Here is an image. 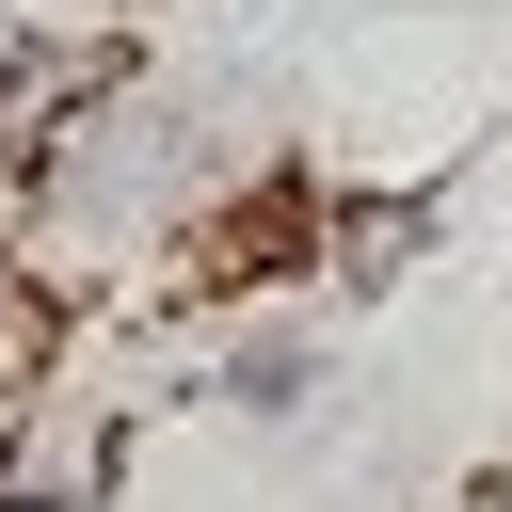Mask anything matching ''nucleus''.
I'll use <instances>...</instances> for the list:
<instances>
[{
    "label": "nucleus",
    "instance_id": "f257e3e1",
    "mask_svg": "<svg viewBox=\"0 0 512 512\" xmlns=\"http://www.w3.org/2000/svg\"><path fill=\"white\" fill-rule=\"evenodd\" d=\"M320 224H336V192L304 160H272V176H240V192L192 208V288H288L320 256Z\"/></svg>",
    "mask_w": 512,
    "mask_h": 512
},
{
    "label": "nucleus",
    "instance_id": "f03ea898",
    "mask_svg": "<svg viewBox=\"0 0 512 512\" xmlns=\"http://www.w3.org/2000/svg\"><path fill=\"white\" fill-rule=\"evenodd\" d=\"M416 240H432V192H352L336 224H320V272H352V288H384V272H416Z\"/></svg>",
    "mask_w": 512,
    "mask_h": 512
},
{
    "label": "nucleus",
    "instance_id": "7ed1b4c3",
    "mask_svg": "<svg viewBox=\"0 0 512 512\" xmlns=\"http://www.w3.org/2000/svg\"><path fill=\"white\" fill-rule=\"evenodd\" d=\"M224 400H272V416H288V400H304V336H240V352H224Z\"/></svg>",
    "mask_w": 512,
    "mask_h": 512
}]
</instances>
